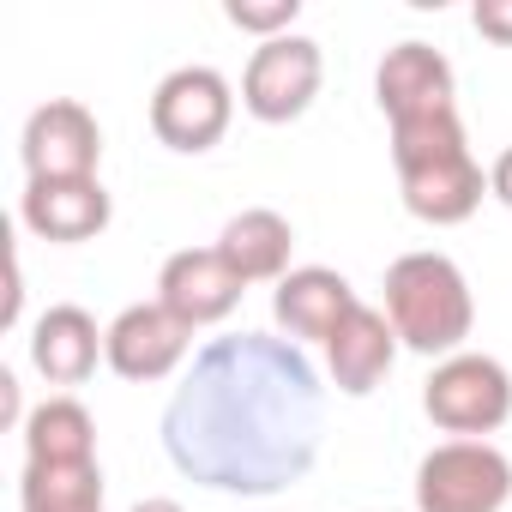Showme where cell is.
I'll return each instance as SVG.
<instances>
[{
	"label": "cell",
	"instance_id": "obj_7",
	"mask_svg": "<svg viewBox=\"0 0 512 512\" xmlns=\"http://www.w3.org/2000/svg\"><path fill=\"white\" fill-rule=\"evenodd\" d=\"M320 79H326V61H320V43L314 37H272L253 49L247 73H241V103L253 121H296L314 97H320Z\"/></svg>",
	"mask_w": 512,
	"mask_h": 512
},
{
	"label": "cell",
	"instance_id": "obj_14",
	"mask_svg": "<svg viewBox=\"0 0 512 512\" xmlns=\"http://www.w3.org/2000/svg\"><path fill=\"white\" fill-rule=\"evenodd\" d=\"M350 308H356V290L344 284V272H326V266L290 272V278L278 284V296H272V314H278V326L290 332V344H296V338L326 344V338L344 326Z\"/></svg>",
	"mask_w": 512,
	"mask_h": 512
},
{
	"label": "cell",
	"instance_id": "obj_2",
	"mask_svg": "<svg viewBox=\"0 0 512 512\" xmlns=\"http://www.w3.org/2000/svg\"><path fill=\"white\" fill-rule=\"evenodd\" d=\"M374 103L392 121V163L410 217L464 223L482 205V163L464 145V121L452 103V67L428 43L386 49L374 73Z\"/></svg>",
	"mask_w": 512,
	"mask_h": 512
},
{
	"label": "cell",
	"instance_id": "obj_12",
	"mask_svg": "<svg viewBox=\"0 0 512 512\" xmlns=\"http://www.w3.org/2000/svg\"><path fill=\"white\" fill-rule=\"evenodd\" d=\"M392 362H398V332H392V320H386L380 308H368V302H356V308L344 314V326L326 338V368H332V386H338L344 398H368V392L392 374Z\"/></svg>",
	"mask_w": 512,
	"mask_h": 512
},
{
	"label": "cell",
	"instance_id": "obj_11",
	"mask_svg": "<svg viewBox=\"0 0 512 512\" xmlns=\"http://www.w3.org/2000/svg\"><path fill=\"white\" fill-rule=\"evenodd\" d=\"M187 338H193L187 320H175L163 302H139V308H127V314L109 326L103 356H109V368H115L121 380H163V374L181 368Z\"/></svg>",
	"mask_w": 512,
	"mask_h": 512
},
{
	"label": "cell",
	"instance_id": "obj_17",
	"mask_svg": "<svg viewBox=\"0 0 512 512\" xmlns=\"http://www.w3.org/2000/svg\"><path fill=\"white\" fill-rule=\"evenodd\" d=\"M229 25L235 31H253V37H290V25H296V13H302V0H229Z\"/></svg>",
	"mask_w": 512,
	"mask_h": 512
},
{
	"label": "cell",
	"instance_id": "obj_20",
	"mask_svg": "<svg viewBox=\"0 0 512 512\" xmlns=\"http://www.w3.org/2000/svg\"><path fill=\"white\" fill-rule=\"evenodd\" d=\"M0 416H7V422L19 416V380L13 374H0Z\"/></svg>",
	"mask_w": 512,
	"mask_h": 512
},
{
	"label": "cell",
	"instance_id": "obj_4",
	"mask_svg": "<svg viewBox=\"0 0 512 512\" xmlns=\"http://www.w3.org/2000/svg\"><path fill=\"white\" fill-rule=\"evenodd\" d=\"M386 320L416 356H458L476 326V302L446 253H404L386 272Z\"/></svg>",
	"mask_w": 512,
	"mask_h": 512
},
{
	"label": "cell",
	"instance_id": "obj_5",
	"mask_svg": "<svg viewBox=\"0 0 512 512\" xmlns=\"http://www.w3.org/2000/svg\"><path fill=\"white\" fill-rule=\"evenodd\" d=\"M422 410L434 416V428H446V434H458V440H482V434H494V428L512 416V374H506L494 356L458 350V356H446V362L428 374Z\"/></svg>",
	"mask_w": 512,
	"mask_h": 512
},
{
	"label": "cell",
	"instance_id": "obj_8",
	"mask_svg": "<svg viewBox=\"0 0 512 512\" xmlns=\"http://www.w3.org/2000/svg\"><path fill=\"white\" fill-rule=\"evenodd\" d=\"M235 91L217 67H175L151 97V133L169 151H211L229 133Z\"/></svg>",
	"mask_w": 512,
	"mask_h": 512
},
{
	"label": "cell",
	"instance_id": "obj_1",
	"mask_svg": "<svg viewBox=\"0 0 512 512\" xmlns=\"http://www.w3.org/2000/svg\"><path fill=\"white\" fill-rule=\"evenodd\" d=\"M326 386L290 338H211L163 410V452L217 494L296 488L320 458Z\"/></svg>",
	"mask_w": 512,
	"mask_h": 512
},
{
	"label": "cell",
	"instance_id": "obj_19",
	"mask_svg": "<svg viewBox=\"0 0 512 512\" xmlns=\"http://www.w3.org/2000/svg\"><path fill=\"white\" fill-rule=\"evenodd\" d=\"M488 193H494L500 205H512V145L494 157V169H488Z\"/></svg>",
	"mask_w": 512,
	"mask_h": 512
},
{
	"label": "cell",
	"instance_id": "obj_9",
	"mask_svg": "<svg viewBox=\"0 0 512 512\" xmlns=\"http://www.w3.org/2000/svg\"><path fill=\"white\" fill-rule=\"evenodd\" d=\"M97 157H103V133H97L85 103L55 97L25 121V169H31V181H91Z\"/></svg>",
	"mask_w": 512,
	"mask_h": 512
},
{
	"label": "cell",
	"instance_id": "obj_6",
	"mask_svg": "<svg viewBox=\"0 0 512 512\" xmlns=\"http://www.w3.org/2000/svg\"><path fill=\"white\" fill-rule=\"evenodd\" d=\"M512 494V464L488 440H446L416 464L422 512H500Z\"/></svg>",
	"mask_w": 512,
	"mask_h": 512
},
{
	"label": "cell",
	"instance_id": "obj_18",
	"mask_svg": "<svg viewBox=\"0 0 512 512\" xmlns=\"http://www.w3.org/2000/svg\"><path fill=\"white\" fill-rule=\"evenodd\" d=\"M476 31L482 37H494V43H506L512 49V0H476Z\"/></svg>",
	"mask_w": 512,
	"mask_h": 512
},
{
	"label": "cell",
	"instance_id": "obj_16",
	"mask_svg": "<svg viewBox=\"0 0 512 512\" xmlns=\"http://www.w3.org/2000/svg\"><path fill=\"white\" fill-rule=\"evenodd\" d=\"M290 247H296L290 217H278V211H266V205L229 217V223H223V241H217V253L241 272V284H266V278L284 284V278H290Z\"/></svg>",
	"mask_w": 512,
	"mask_h": 512
},
{
	"label": "cell",
	"instance_id": "obj_15",
	"mask_svg": "<svg viewBox=\"0 0 512 512\" xmlns=\"http://www.w3.org/2000/svg\"><path fill=\"white\" fill-rule=\"evenodd\" d=\"M103 344H109V332H97V320H91L85 308H73V302L49 308V314L31 326V362H37V374H43L49 386H79V380H91Z\"/></svg>",
	"mask_w": 512,
	"mask_h": 512
},
{
	"label": "cell",
	"instance_id": "obj_3",
	"mask_svg": "<svg viewBox=\"0 0 512 512\" xmlns=\"http://www.w3.org/2000/svg\"><path fill=\"white\" fill-rule=\"evenodd\" d=\"M25 512H103L97 422L79 398H49L25 416Z\"/></svg>",
	"mask_w": 512,
	"mask_h": 512
},
{
	"label": "cell",
	"instance_id": "obj_21",
	"mask_svg": "<svg viewBox=\"0 0 512 512\" xmlns=\"http://www.w3.org/2000/svg\"><path fill=\"white\" fill-rule=\"evenodd\" d=\"M133 512H181V506H175V500H139Z\"/></svg>",
	"mask_w": 512,
	"mask_h": 512
},
{
	"label": "cell",
	"instance_id": "obj_10",
	"mask_svg": "<svg viewBox=\"0 0 512 512\" xmlns=\"http://www.w3.org/2000/svg\"><path fill=\"white\" fill-rule=\"evenodd\" d=\"M241 272L223 260L217 247H181V253H169L163 260V278H157V302L175 314V320H187V326H217V320H229L235 314V302H241Z\"/></svg>",
	"mask_w": 512,
	"mask_h": 512
},
{
	"label": "cell",
	"instance_id": "obj_13",
	"mask_svg": "<svg viewBox=\"0 0 512 512\" xmlns=\"http://www.w3.org/2000/svg\"><path fill=\"white\" fill-rule=\"evenodd\" d=\"M19 217L43 241H91L109 229V193L97 175L91 181H31Z\"/></svg>",
	"mask_w": 512,
	"mask_h": 512
}]
</instances>
